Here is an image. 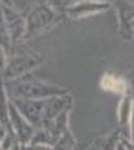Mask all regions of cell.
<instances>
[{
	"label": "cell",
	"mask_w": 134,
	"mask_h": 150,
	"mask_svg": "<svg viewBox=\"0 0 134 150\" xmlns=\"http://www.w3.org/2000/svg\"><path fill=\"white\" fill-rule=\"evenodd\" d=\"M69 3H70V0H45V4H48L54 10L63 9V7L69 6Z\"/></svg>",
	"instance_id": "obj_9"
},
{
	"label": "cell",
	"mask_w": 134,
	"mask_h": 150,
	"mask_svg": "<svg viewBox=\"0 0 134 150\" xmlns=\"http://www.w3.org/2000/svg\"><path fill=\"white\" fill-rule=\"evenodd\" d=\"M9 102H10V99L6 95L4 85L0 82V125L12 128L10 121H9Z\"/></svg>",
	"instance_id": "obj_7"
},
{
	"label": "cell",
	"mask_w": 134,
	"mask_h": 150,
	"mask_svg": "<svg viewBox=\"0 0 134 150\" xmlns=\"http://www.w3.org/2000/svg\"><path fill=\"white\" fill-rule=\"evenodd\" d=\"M43 61H44V57L41 54L34 52L31 50L23 51L21 54H16L10 60H7V64H6V67L3 70L4 79H7V80L21 79V77L26 76L31 70L41 66Z\"/></svg>",
	"instance_id": "obj_3"
},
{
	"label": "cell",
	"mask_w": 134,
	"mask_h": 150,
	"mask_svg": "<svg viewBox=\"0 0 134 150\" xmlns=\"http://www.w3.org/2000/svg\"><path fill=\"white\" fill-rule=\"evenodd\" d=\"M3 18H4V22L7 25L9 32H10L12 41L23 40V37H25V19L21 16V13L9 6H4Z\"/></svg>",
	"instance_id": "obj_5"
},
{
	"label": "cell",
	"mask_w": 134,
	"mask_h": 150,
	"mask_svg": "<svg viewBox=\"0 0 134 150\" xmlns=\"http://www.w3.org/2000/svg\"><path fill=\"white\" fill-rule=\"evenodd\" d=\"M101 88L105 91H109V92L124 93L127 91V83L121 77H117L114 74H105L101 79Z\"/></svg>",
	"instance_id": "obj_6"
},
{
	"label": "cell",
	"mask_w": 134,
	"mask_h": 150,
	"mask_svg": "<svg viewBox=\"0 0 134 150\" xmlns=\"http://www.w3.org/2000/svg\"><path fill=\"white\" fill-rule=\"evenodd\" d=\"M58 19V15L48 4L34 6L25 18V37L23 40H31L37 35L48 31Z\"/></svg>",
	"instance_id": "obj_2"
},
{
	"label": "cell",
	"mask_w": 134,
	"mask_h": 150,
	"mask_svg": "<svg viewBox=\"0 0 134 150\" xmlns=\"http://www.w3.org/2000/svg\"><path fill=\"white\" fill-rule=\"evenodd\" d=\"M128 111H130V103H128V100H124V103H123V106H121V122H124V120L127 118V115H128Z\"/></svg>",
	"instance_id": "obj_12"
},
{
	"label": "cell",
	"mask_w": 134,
	"mask_h": 150,
	"mask_svg": "<svg viewBox=\"0 0 134 150\" xmlns=\"http://www.w3.org/2000/svg\"><path fill=\"white\" fill-rule=\"evenodd\" d=\"M12 99H48L55 96H66L67 89L55 85L45 83L37 77L23 76L15 80Z\"/></svg>",
	"instance_id": "obj_1"
},
{
	"label": "cell",
	"mask_w": 134,
	"mask_h": 150,
	"mask_svg": "<svg viewBox=\"0 0 134 150\" xmlns=\"http://www.w3.org/2000/svg\"><path fill=\"white\" fill-rule=\"evenodd\" d=\"M73 144H74L73 136L69 131V128H66L64 133L60 136V139L55 142V144L51 147V150H73Z\"/></svg>",
	"instance_id": "obj_8"
},
{
	"label": "cell",
	"mask_w": 134,
	"mask_h": 150,
	"mask_svg": "<svg viewBox=\"0 0 134 150\" xmlns=\"http://www.w3.org/2000/svg\"><path fill=\"white\" fill-rule=\"evenodd\" d=\"M22 150H51V146H45V144H26V146H22Z\"/></svg>",
	"instance_id": "obj_10"
},
{
	"label": "cell",
	"mask_w": 134,
	"mask_h": 150,
	"mask_svg": "<svg viewBox=\"0 0 134 150\" xmlns=\"http://www.w3.org/2000/svg\"><path fill=\"white\" fill-rule=\"evenodd\" d=\"M9 150H22V146H21L19 143H16V144H15L12 149H9Z\"/></svg>",
	"instance_id": "obj_14"
},
{
	"label": "cell",
	"mask_w": 134,
	"mask_h": 150,
	"mask_svg": "<svg viewBox=\"0 0 134 150\" xmlns=\"http://www.w3.org/2000/svg\"><path fill=\"white\" fill-rule=\"evenodd\" d=\"M0 3H3L4 6H9V7L13 6V1H12V0H0Z\"/></svg>",
	"instance_id": "obj_13"
},
{
	"label": "cell",
	"mask_w": 134,
	"mask_h": 150,
	"mask_svg": "<svg viewBox=\"0 0 134 150\" xmlns=\"http://www.w3.org/2000/svg\"><path fill=\"white\" fill-rule=\"evenodd\" d=\"M9 121H10V127L16 136V140L21 146H26L34 133H35V128L26 121V118L18 111V108L13 105V102L10 100L9 102Z\"/></svg>",
	"instance_id": "obj_4"
},
{
	"label": "cell",
	"mask_w": 134,
	"mask_h": 150,
	"mask_svg": "<svg viewBox=\"0 0 134 150\" xmlns=\"http://www.w3.org/2000/svg\"><path fill=\"white\" fill-rule=\"evenodd\" d=\"M7 64V55H6V50L0 45V70H4Z\"/></svg>",
	"instance_id": "obj_11"
}]
</instances>
